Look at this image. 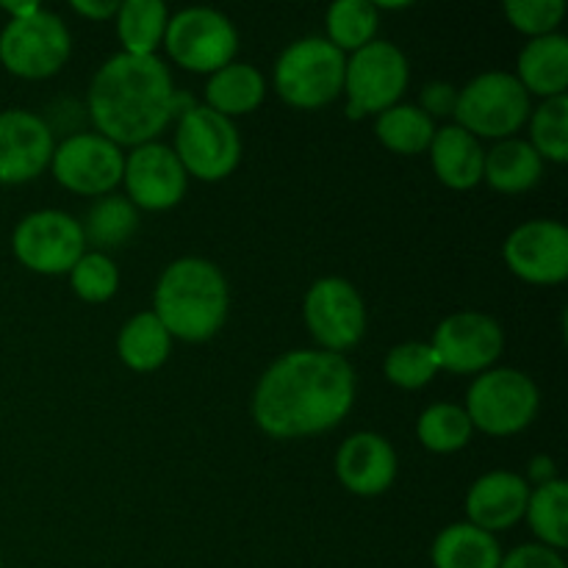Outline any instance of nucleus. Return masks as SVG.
I'll list each match as a JSON object with an SVG mask.
<instances>
[{
    "mask_svg": "<svg viewBox=\"0 0 568 568\" xmlns=\"http://www.w3.org/2000/svg\"><path fill=\"white\" fill-rule=\"evenodd\" d=\"M358 397V377L347 355L288 349L258 377L250 416L266 438L297 442L342 425Z\"/></svg>",
    "mask_w": 568,
    "mask_h": 568,
    "instance_id": "f257e3e1",
    "label": "nucleus"
},
{
    "mask_svg": "<svg viewBox=\"0 0 568 568\" xmlns=\"http://www.w3.org/2000/svg\"><path fill=\"white\" fill-rule=\"evenodd\" d=\"M194 105L178 92L172 72L159 55L116 53L92 75L87 92V116L92 131L131 150L159 142L172 120Z\"/></svg>",
    "mask_w": 568,
    "mask_h": 568,
    "instance_id": "f03ea898",
    "label": "nucleus"
},
{
    "mask_svg": "<svg viewBox=\"0 0 568 568\" xmlns=\"http://www.w3.org/2000/svg\"><path fill=\"white\" fill-rule=\"evenodd\" d=\"M231 311L227 277L200 255L175 258L155 281L153 314L172 342L205 344L225 327Z\"/></svg>",
    "mask_w": 568,
    "mask_h": 568,
    "instance_id": "7ed1b4c3",
    "label": "nucleus"
},
{
    "mask_svg": "<svg viewBox=\"0 0 568 568\" xmlns=\"http://www.w3.org/2000/svg\"><path fill=\"white\" fill-rule=\"evenodd\" d=\"M347 55L325 37L294 39L277 55L272 83L277 98L297 111H320L336 103L344 92Z\"/></svg>",
    "mask_w": 568,
    "mask_h": 568,
    "instance_id": "20e7f679",
    "label": "nucleus"
},
{
    "mask_svg": "<svg viewBox=\"0 0 568 568\" xmlns=\"http://www.w3.org/2000/svg\"><path fill=\"white\" fill-rule=\"evenodd\" d=\"M466 416L471 427L491 438L525 433L541 410V392L527 372L514 366H494L466 388Z\"/></svg>",
    "mask_w": 568,
    "mask_h": 568,
    "instance_id": "39448f33",
    "label": "nucleus"
},
{
    "mask_svg": "<svg viewBox=\"0 0 568 568\" xmlns=\"http://www.w3.org/2000/svg\"><path fill=\"white\" fill-rule=\"evenodd\" d=\"M532 111V98L525 92L514 72L491 70L480 72L458 89L455 100V125L464 128L475 139L505 142L514 139L527 125Z\"/></svg>",
    "mask_w": 568,
    "mask_h": 568,
    "instance_id": "423d86ee",
    "label": "nucleus"
},
{
    "mask_svg": "<svg viewBox=\"0 0 568 568\" xmlns=\"http://www.w3.org/2000/svg\"><path fill=\"white\" fill-rule=\"evenodd\" d=\"M189 178L203 183H220L242 164V133L227 116L209 105L194 103L175 120V139L170 144Z\"/></svg>",
    "mask_w": 568,
    "mask_h": 568,
    "instance_id": "0eeeda50",
    "label": "nucleus"
},
{
    "mask_svg": "<svg viewBox=\"0 0 568 568\" xmlns=\"http://www.w3.org/2000/svg\"><path fill=\"white\" fill-rule=\"evenodd\" d=\"M410 83L408 55L386 39H375L366 48L347 55L344 67V98L353 122L377 116L403 100Z\"/></svg>",
    "mask_w": 568,
    "mask_h": 568,
    "instance_id": "6e6552de",
    "label": "nucleus"
},
{
    "mask_svg": "<svg viewBox=\"0 0 568 568\" xmlns=\"http://www.w3.org/2000/svg\"><path fill=\"white\" fill-rule=\"evenodd\" d=\"M161 48L181 70L211 75L236 61L239 31L225 11L211 6H189L170 14Z\"/></svg>",
    "mask_w": 568,
    "mask_h": 568,
    "instance_id": "1a4fd4ad",
    "label": "nucleus"
},
{
    "mask_svg": "<svg viewBox=\"0 0 568 568\" xmlns=\"http://www.w3.org/2000/svg\"><path fill=\"white\" fill-rule=\"evenodd\" d=\"M70 53V28L44 6L31 17L9 20L0 31V67L22 81H48L59 75Z\"/></svg>",
    "mask_w": 568,
    "mask_h": 568,
    "instance_id": "9d476101",
    "label": "nucleus"
},
{
    "mask_svg": "<svg viewBox=\"0 0 568 568\" xmlns=\"http://www.w3.org/2000/svg\"><path fill=\"white\" fill-rule=\"evenodd\" d=\"M303 322L316 349L347 355L366 336L369 314L358 288L338 275H325L303 297Z\"/></svg>",
    "mask_w": 568,
    "mask_h": 568,
    "instance_id": "9b49d317",
    "label": "nucleus"
},
{
    "mask_svg": "<svg viewBox=\"0 0 568 568\" xmlns=\"http://www.w3.org/2000/svg\"><path fill=\"white\" fill-rule=\"evenodd\" d=\"M81 220L59 209H39L22 216L11 233V253L33 275H70L87 253Z\"/></svg>",
    "mask_w": 568,
    "mask_h": 568,
    "instance_id": "f8f14e48",
    "label": "nucleus"
},
{
    "mask_svg": "<svg viewBox=\"0 0 568 568\" xmlns=\"http://www.w3.org/2000/svg\"><path fill=\"white\" fill-rule=\"evenodd\" d=\"M48 170L61 189L78 197L98 200L114 194L122 183L125 150L94 131H78L55 142Z\"/></svg>",
    "mask_w": 568,
    "mask_h": 568,
    "instance_id": "ddd939ff",
    "label": "nucleus"
},
{
    "mask_svg": "<svg viewBox=\"0 0 568 568\" xmlns=\"http://www.w3.org/2000/svg\"><path fill=\"white\" fill-rule=\"evenodd\" d=\"M427 344L436 353L442 372L477 377L494 369L505 353V327L483 311H455L438 322Z\"/></svg>",
    "mask_w": 568,
    "mask_h": 568,
    "instance_id": "4468645a",
    "label": "nucleus"
},
{
    "mask_svg": "<svg viewBox=\"0 0 568 568\" xmlns=\"http://www.w3.org/2000/svg\"><path fill=\"white\" fill-rule=\"evenodd\" d=\"M503 261L521 283L560 286L568 277V227L558 220H527L508 233Z\"/></svg>",
    "mask_w": 568,
    "mask_h": 568,
    "instance_id": "2eb2a0df",
    "label": "nucleus"
},
{
    "mask_svg": "<svg viewBox=\"0 0 568 568\" xmlns=\"http://www.w3.org/2000/svg\"><path fill=\"white\" fill-rule=\"evenodd\" d=\"M122 186L133 209L161 214L181 205L189 192V175L170 144L148 142L125 153Z\"/></svg>",
    "mask_w": 568,
    "mask_h": 568,
    "instance_id": "dca6fc26",
    "label": "nucleus"
},
{
    "mask_svg": "<svg viewBox=\"0 0 568 568\" xmlns=\"http://www.w3.org/2000/svg\"><path fill=\"white\" fill-rule=\"evenodd\" d=\"M55 136L42 114L28 109L0 111V186H22L50 166Z\"/></svg>",
    "mask_w": 568,
    "mask_h": 568,
    "instance_id": "f3484780",
    "label": "nucleus"
},
{
    "mask_svg": "<svg viewBox=\"0 0 568 568\" xmlns=\"http://www.w3.org/2000/svg\"><path fill=\"white\" fill-rule=\"evenodd\" d=\"M333 471L344 491L355 497H383L392 491L399 475L397 449L386 436L372 430H358L342 442L333 458Z\"/></svg>",
    "mask_w": 568,
    "mask_h": 568,
    "instance_id": "a211bd4d",
    "label": "nucleus"
},
{
    "mask_svg": "<svg viewBox=\"0 0 568 568\" xmlns=\"http://www.w3.org/2000/svg\"><path fill=\"white\" fill-rule=\"evenodd\" d=\"M527 499L530 486L525 475L508 469L486 471L466 491V521L497 536L525 519Z\"/></svg>",
    "mask_w": 568,
    "mask_h": 568,
    "instance_id": "6ab92c4d",
    "label": "nucleus"
},
{
    "mask_svg": "<svg viewBox=\"0 0 568 568\" xmlns=\"http://www.w3.org/2000/svg\"><path fill=\"white\" fill-rule=\"evenodd\" d=\"M427 155H430V166L442 186L453 189V192H471L483 183L486 148L480 139L466 133L455 122L436 128Z\"/></svg>",
    "mask_w": 568,
    "mask_h": 568,
    "instance_id": "aec40b11",
    "label": "nucleus"
},
{
    "mask_svg": "<svg viewBox=\"0 0 568 568\" xmlns=\"http://www.w3.org/2000/svg\"><path fill=\"white\" fill-rule=\"evenodd\" d=\"M516 81L525 92L536 98H564L568 89V37L549 33V37L530 39L516 59Z\"/></svg>",
    "mask_w": 568,
    "mask_h": 568,
    "instance_id": "412c9836",
    "label": "nucleus"
},
{
    "mask_svg": "<svg viewBox=\"0 0 568 568\" xmlns=\"http://www.w3.org/2000/svg\"><path fill=\"white\" fill-rule=\"evenodd\" d=\"M203 98V105L236 122V116L253 114L264 103L266 78L261 75L258 67L247 64V61H231L222 70L211 72Z\"/></svg>",
    "mask_w": 568,
    "mask_h": 568,
    "instance_id": "4be33fe9",
    "label": "nucleus"
},
{
    "mask_svg": "<svg viewBox=\"0 0 568 568\" xmlns=\"http://www.w3.org/2000/svg\"><path fill=\"white\" fill-rule=\"evenodd\" d=\"M503 555L497 536L469 521H453L433 538L430 564L433 568H499Z\"/></svg>",
    "mask_w": 568,
    "mask_h": 568,
    "instance_id": "5701e85b",
    "label": "nucleus"
},
{
    "mask_svg": "<svg viewBox=\"0 0 568 568\" xmlns=\"http://www.w3.org/2000/svg\"><path fill=\"white\" fill-rule=\"evenodd\" d=\"M544 178V161L527 139H505L486 150L483 181L499 194H525Z\"/></svg>",
    "mask_w": 568,
    "mask_h": 568,
    "instance_id": "b1692460",
    "label": "nucleus"
},
{
    "mask_svg": "<svg viewBox=\"0 0 568 568\" xmlns=\"http://www.w3.org/2000/svg\"><path fill=\"white\" fill-rule=\"evenodd\" d=\"M172 336L153 311L133 314L116 333V358L136 375H153L170 361Z\"/></svg>",
    "mask_w": 568,
    "mask_h": 568,
    "instance_id": "393cba45",
    "label": "nucleus"
},
{
    "mask_svg": "<svg viewBox=\"0 0 568 568\" xmlns=\"http://www.w3.org/2000/svg\"><path fill=\"white\" fill-rule=\"evenodd\" d=\"M170 9L161 0H125L114 14L116 39L128 55H159Z\"/></svg>",
    "mask_w": 568,
    "mask_h": 568,
    "instance_id": "a878e982",
    "label": "nucleus"
},
{
    "mask_svg": "<svg viewBox=\"0 0 568 568\" xmlns=\"http://www.w3.org/2000/svg\"><path fill=\"white\" fill-rule=\"evenodd\" d=\"M136 227L139 211L133 209V203L125 194H105V197H98L81 222L87 247L98 250V253L125 247L133 239V233H136Z\"/></svg>",
    "mask_w": 568,
    "mask_h": 568,
    "instance_id": "bb28decb",
    "label": "nucleus"
},
{
    "mask_svg": "<svg viewBox=\"0 0 568 568\" xmlns=\"http://www.w3.org/2000/svg\"><path fill=\"white\" fill-rule=\"evenodd\" d=\"M375 136L388 153L422 155L430 150L436 122L414 103H397L375 116Z\"/></svg>",
    "mask_w": 568,
    "mask_h": 568,
    "instance_id": "cd10ccee",
    "label": "nucleus"
},
{
    "mask_svg": "<svg viewBox=\"0 0 568 568\" xmlns=\"http://www.w3.org/2000/svg\"><path fill=\"white\" fill-rule=\"evenodd\" d=\"M525 519L536 544L564 552L568 547V483L564 477L530 488Z\"/></svg>",
    "mask_w": 568,
    "mask_h": 568,
    "instance_id": "c85d7f7f",
    "label": "nucleus"
},
{
    "mask_svg": "<svg viewBox=\"0 0 568 568\" xmlns=\"http://www.w3.org/2000/svg\"><path fill=\"white\" fill-rule=\"evenodd\" d=\"M475 427L458 403H433L416 419V438L433 455H455L469 447Z\"/></svg>",
    "mask_w": 568,
    "mask_h": 568,
    "instance_id": "c756f323",
    "label": "nucleus"
},
{
    "mask_svg": "<svg viewBox=\"0 0 568 568\" xmlns=\"http://www.w3.org/2000/svg\"><path fill=\"white\" fill-rule=\"evenodd\" d=\"M381 11L369 0H336L325 14V39L344 55L377 39Z\"/></svg>",
    "mask_w": 568,
    "mask_h": 568,
    "instance_id": "7c9ffc66",
    "label": "nucleus"
},
{
    "mask_svg": "<svg viewBox=\"0 0 568 568\" xmlns=\"http://www.w3.org/2000/svg\"><path fill=\"white\" fill-rule=\"evenodd\" d=\"M442 375L436 353L427 342H403L383 358V377L403 392H419Z\"/></svg>",
    "mask_w": 568,
    "mask_h": 568,
    "instance_id": "2f4dec72",
    "label": "nucleus"
},
{
    "mask_svg": "<svg viewBox=\"0 0 568 568\" xmlns=\"http://www.w3.org/2000/svg\"><path fill=\"white\" fill-rule=\"evenodd\" d=\"M530 148L541 155L544 164H566L568 161V98L541 100L530 111Z\"/></svg>",
    "mask_w": 568,
    "mask_h": 568,
    "instance_id": "473e14b6",
    "label": "nucleus"
},
{
    "mask_svg": "<svg viewBox=\"0 0 568 568\" xmlns=\"http://www.w3.org/2000/svg\"><path fill=\"white\" fill-rule=\"evenodd\" d=\"M67 277H70L72 294L89 305H103L114 300L122 283L116 261L109 253H98V250H87Z\"/></svg>",
    "mask_w": 568,
    "mask_h": 568,
    "instance_id": "72a5a7b5",
    "label": "nucleus"
},
{
    "mask_svg": "<svg viewBox=\"0 0 568 568\" xmlns=\"http://www.w3.org/2000/svg\"><path fill=\"white\" fill-rule=\"evenodd\" d=\"M503 14L510 28L525 33L527 39L549 37V33H558L564 22L566 0H508L503 6Z\"/></svg>",
    "mask_w": 568,
    "mask_h": 568,
    "instance_id": "f704fd0d",
    "label": "nucleus"
},
{
    "mask_svg": "<svg viewBox=\"0 0 568 568\" xmlns=\"http://www.w3.org/2000/svg\"><path fill=\"white\" fill-rule=\"evenodd\" d=\"M499 568H568L564 552L558 549H549L544 544H519L510 552L503 555V564Z\"/></svg>",
    "mask_w": 568,
    "mask_h": 568,
    "instance_id": "c9c22d12",
    "label": "nucleus"
},
{
    "mask_svg": "<svg viewBox=\"0 0 568 568\" xmlns=\"http://www.w3.org/2000/svg\"><path fill=\"white\" fill-rule=\"evenodd\" d=\"M455 100H458V87L449 81H430L422 87L419 109L430 116L433 122L442 116H453Z\"/></svg>",
    "mask_w": 568,
    "mask_h": 568,
    "instance_id": "e433bc0d",
    "label": "nucleus"
},
{
    "mask_svg": "<svg viewBox=\"0 0 568 568\" xmlns=\"http://www.w3.org/2000/svg\"><path fill=\"white\" fill-rule=\"evenodd\" d=\"M70 9L89 22H105L114 20L120 3H114V0H72Z\"/></svg>",
    "mask_w": 568,
    "mask_h": 568,
    "instance_id": "4c0bfd02",
    "label": "nucleus"
},
{
    "mask_svg": "<svg viewBox=\"0 0 568 568\" xmlns=\"http://www.w3.org/2000/svg\"><path fill=\"white\" fill-rule=\"evenodd\" d=\"M527 486L536 488V486H544V483H552L558 480V464H555L552 455H536V458H530V464H527Z\"/></svg>",
    "mask_w": 568,
    "mask_h": 568,
    "instance_id": "58836bf2",
    "label": "nucleus"
},
{
    "mask_svg": "<svg viewBox=\"0 0 568 568\" xmlns=\"http://www.w3.org/2000/svg\"><path fill=\"white\" fill-rule=\"evenodd\" d=\"M0 9L9 14V20H22V17H31L33 11L42 9V3H37V0H26V3H11V0H3Z\"/></svg>",
    "mask_w": 568,
    "mask_h": 568,
    "instance_id": "ea45409f",
    "label": "nucleus"
},
{
    "mask_svg": "<svg viewBox=\"0 0 568 568\" xmlns=\"http://www.w3.org/2000/svg\"><path fill=\"white\" fill-rule=\"evenodd\" d=\"M0 568H3V558H0Z\"/></svg>",
    "mask_w": 568,
    "mask_h": 568,
    "instance_id": "a19ab883",
    "label": "nucleus"
}]
</instances>
